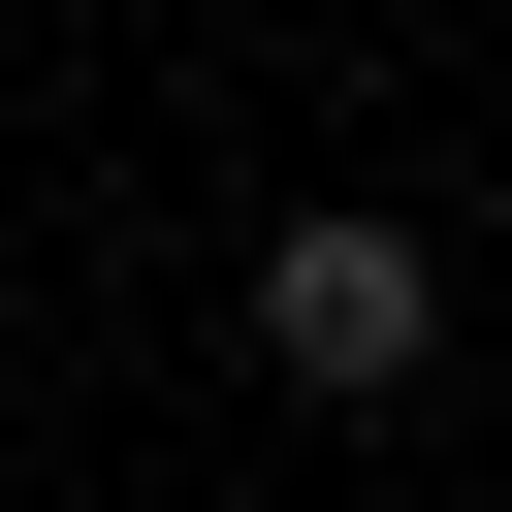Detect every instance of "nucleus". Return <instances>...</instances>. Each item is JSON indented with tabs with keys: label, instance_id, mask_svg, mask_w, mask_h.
Masks as SVG:
<instances>
[{
	"label": "nucleus",
	"instance_id": "f257e3e1",
	"mask_svg": "<svg viewBox=\"0 0 512 512\" xmlns=\"http://www.w3.org/2000/svg\"><path fill=\"white\" fill-rule=\"evenodd\" d=\"M256 352H288L320 416H384V384H448V256H416L384 192H320V224H256Z\"/></svg>",
	"mask_w": 512,
	"mask_h": 512
}]
</instances>
